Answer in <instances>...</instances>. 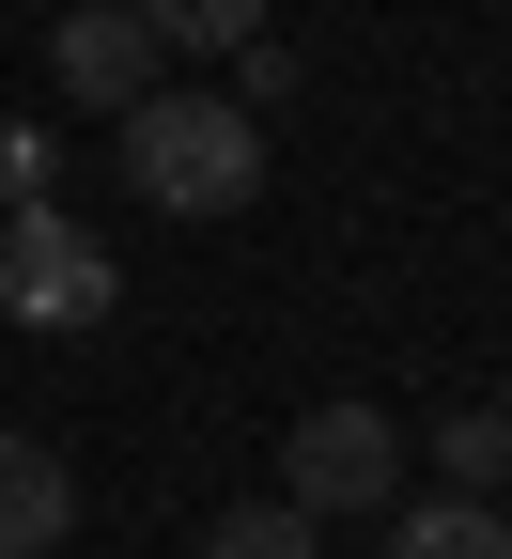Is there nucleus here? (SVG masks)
<instances>
[{"label": "nucleus", "instance_id": "obj_1", "mask_svg": "<svg viewBox=\"0 0 512 559\" xmlns=\"http://www.w3.org/2000/svg\"><path fill=\"white\" fill-rule=\"evenodd\" d=\"M124 187L156 202V218H234V202L264 187V124H249L234 94L156 79V94L124 109Z\"/></svg>", "mask_w": 512, "mask_h": 559}, {"label": "nucleus", "instance_id": "obj_2", "mask_svg": "<svg viewBox=\"0 0 512 559\" xmlns=\"http://www.w3.org/2000/svg\"><path fill=\"white\" fill-rule=\"evenodd\" d=\"M124 311V264L62 218V202H0V326H47V342H79Z\"/></svg>", "mask_w": 512, "mask_h": 559}, {"label": "nucleus", "instance_id": "obj_3", "mask_svg": "<svg viewBox=\"0 0 512 559\" xmlns=\"http://www.w3.org/2000/svg\"><path fill=\"white\" fill-rule=\"evenodd\" d=\"M279 498H296L311 528H326V513H389V498H404V419H373V404H311L296 436H279Z\"/></svg>", "mask_w": 512, "mask_h": 559}, {"label": "nucleus", "instance_id": "obj_4", "mask_svg": "<svg viewBox=\"0 0 512 559\" xmlns=\"http://www.w3.org/2000/svg\"><path fill=\"white\" fill-rule=\"evenodd\" d=\"M156 62H171V47L140 32L124 0H79V16H47V79H62V109H109V124H124L140 94H156Z\"/></svg>", "mask_w": 512, "mask_h": 559}, {"label": "nucleus", "instance_id": "obj_5", "mask_svg": "<svg viewBox=\"0 0 512 559\" xmlns=\"http://www.w3.org/2000/svg\"><path fill=\"white\" fill-rule=\"evenodd\" d=\"M62 528H79V466L47 436H0V559H62Z\"/></svg>", "mask_w": 512, "mask_h": 559}, {"label": "nucleus", "instance_id": "obj_6", "mask_svg": "<svg viewBox=\"0 0 512 559\" xmlns=\"http://www.w3.org/2000/svg\"><path fill=\"white\" fill-rule=\"evenodd\" d=\"M140 32H156L171 62H234V47H264V0H124Z\"/></svg>", "mask_w": 512, "mask_h": 559}, {"label": "nucleus", "instance_id": "obj_7", "mask_svg": "<svg viewBox=\"0 0 512 559\" xmlns=\"http://www.w3.org/2000/svg\"><path fill=\"white\" fill-rule=\"evenodd\" d=\"M389 559H512V513H497V498H419V513L389 528Z\"/></svg>", "mask_w": 512, "mask_h": 559}, {"label": "nucleus", "instance_id": "obj_8", "mask_svg": "<svg viewBox=\"0 0 512 559\" xmlns=\"http://www.w3.org/2000/svg\"><path fill=\"white\" fill-rule=\"evenodd\" d=\"M419 451L451 466V498H497V481H512V419H497V404H451V419H434Z\"/></svg>", "mask_w": 512, "mask_h": 559}, {"label": "nucleus", "instance_id": "obj_9", "mask_svg": "<svg viewBox=\"0 0 512 559\" xmlns=\"http://www.w3.org/2000/svg\"><path fill=\"white\" fill-rule=\"evenodd\" d=\"M202 559H326V528H311L296 498H249V513H217V528H202Z\"/></svg>", "mask_w": 512, "mask_h": 559}, {"label": "nucleus", "instance_id": "obj_10", "mask_svg": "<svg viewBox=\"0 0 512 559\" xmlns=\"http://www.w3.org/2000/svg\"><path fill=\"white\" fill-rule=\"evenodd\" d=\"M497 419H512V389H497Z\"/></svg>", "mask_w": 512, "mask_h": 559}]
</instances>
